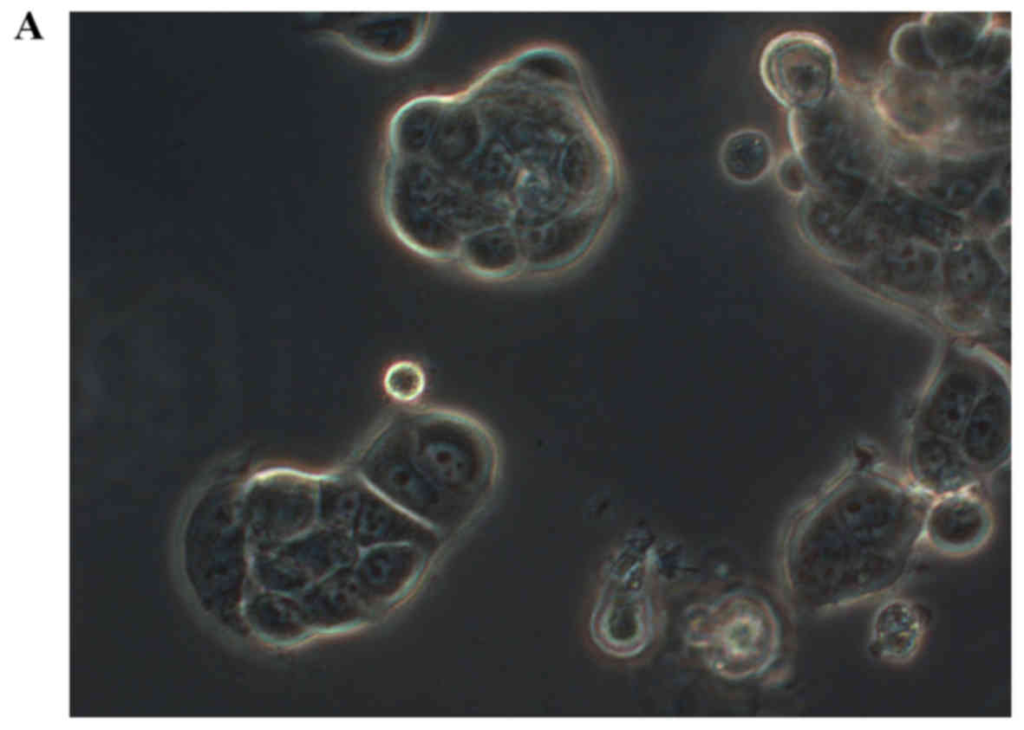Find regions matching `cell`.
Returning a JSON list of instances; mask_svg holds the SVG:
<instances>
[{
    "label": "cell",
    "mask_w": 1024,
    "mask_h": 730,
    "mask_svg": "<svg viewBox=\"0 0 1024 730\" xmlns=\"http://www.w3.org/2000/svg\"><path fill=\"white\" fill-rule=\"evenodd\" d=\"M686 633L712 670L730 679L763 672L778 646V628L770 606L746 593L730 594L695 610Z\"/></svg>",
    "instance_id": "6da1fadb"
},
{
    "label": "cell",
    "mask_w": 1024,
    "mask_h": 730,
    "mask_svg": "<svg viewBox=\"0 0 1024 730\" xmlns=\"http://www.w3.org/2000/svg\"><path fill=\"white\" fill-rule=\"evenodd\" d=\"M829 73L825 47L806 33L786 32L774 37L760 58L765 87L792 111L805 110L822 98Z\"/></svg>",
    "instance_id": "7a4b0ae2"
},
{
    "label": "cell",
    "mask_w": 1024,
    "mask_h": 730,
    "mask_svg": "<svg viewBox=\"0 0 1024 730\" xmlns=\"http://www.w3.org/2000/svg\"><path fill=\"white\" fill-rule=\"evenodd\" d=\"M614 596V621L618 622L614 647L620 654L642 651L655 629V582L647 564H634L619 575Z\"/></svg>",
    "instance_id": "3957f363"
},
{
    "label": "cell",
    "mask_w": 1024,
    "mask_h": 730,
    "mask_svg": "<svg viewBox=\"0 0 1024 730\" xmlns=\"http://www.w3.org/2000/svg\"><path fill=\"white\" fill-rule=\"evenodd\" d=\"M773 146L762 131L742 129L730 134L722 144L720 162L725 173L738 182L761 178L773 162Z\"/></svg>",
    "instance_id": "277c9868"
},
{
    "label": "cell",
    "mask_w": 1024,
    "mask_h": 730,
    "mask_svg": "<svg viewBox=\"0 0 1024 730\" xmlns=\"http://www.w3.org/2000/svg\"><path fill=\"white\" fill-rule=\"evenodd\" d=\"M425 383V374L422 368L415 362L407 360L392 364L384 377L387 393L401 402L416 400L423 393Z\"/></svg>",
    "instance_id": "5b68a950"
}]
</instances>
